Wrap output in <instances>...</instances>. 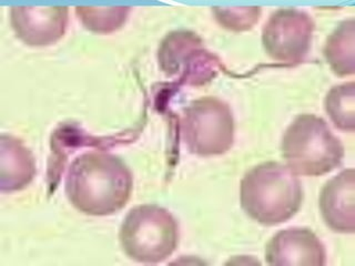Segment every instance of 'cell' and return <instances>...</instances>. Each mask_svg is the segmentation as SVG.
I'll return each mask as SVG.
<instances>
[{
    "label": "cell",
    "instance_id": "8",
    "mask_svg": "<svg viewBox=\"0 0 355 266\" xmlns=\"http://www.w3.org/2000/svg\"><path fill=\"white\" fill-rule=\"evenodd\" d=\"M68 16L67 7H12L10 24L22 42L31 47H47L64 37Z\"/></svg>",
    "mask_w": 355,
    "mask_h": 266
},
{
    "label": "cell",
    "instance_id": "12",
    "mask_svg": "<svg viewBox=\"0 0 355 266\" xmlns=\"http://www.w3.org/2000/svg\"><path fill=\"white\" fill-rule=\"evenodd\" d=\"M327 64L338 77H349L355 72V21L343 20L327 37L323 48Z\"/></svg>",
    "mask_w": 355,
    "mask_h": 266
},
{
    "label": "cell",
    "instance_id": "10",
    "mask_svg": "<svg viewBox=\"0 0 355 266\" xmlns=\"http://www.w3.org/2000/svg\"><path fill=\"white\" fill-rule=\"evenodd\" d=\"M202 40L192 31H172L162 40L158 49V61L160 69L166 76L177 75L184 66V72L196 66V62H202L214 58L205 53Z\"/></svg>",
    "mask_w": 355,
    "mask_h": 266
},
{
    "label": "cell",
    "instance_id": "4",
    "mask_svg": "<svg viewBox=\"0 0 355 266\" xmlns=\"http://www.w3.org/2000/svg\"><path fill=\"white\" fill-rule=\"evenodd\" d=\"M179 224L166 209L155 204L131 209L122 222L119 242L128 258L158 264L170 258L179 244Z\"/></svg>",
    "mask_w": 355,
    "mask_h": 266
},
{
    "label": "cell",
    "instance_id": "11",
    "mask_svg": "<svg viewBox=\"0 0 355 266\" xmlns=\"http://www.w3.org/2000/svg\"><path fill=\"white\" fill-rule=\"evenodd\" d=\"M0 188L1 192L19 191L33 181L36 162L31 150L14 136L0 138Z\"/></svg>",
    "mask_w": 355,
    "mask_h": 266
},
{
    "label": "cell",
    "instance_id": "5",
    "mask_svg": "<svg viewBox=\"0 0 355 266\" xmlns=\"http://www.w3.org/2000/svg\"><path fill=\"white\" fill-rule=\"evenodd\" d=\"M181 136L193 154L212 157L227 152L234 141L230 107L216 97L194 100L183 112Z\"/></svg>",
    "mask_w": 355,
    "mask_h": 266
},
{
    "label": "cell",
    "instance_id": "1",
    "mask_svg": "<svg viewBox=\"0 0 355 266\" xmlns=\"http://www.w3.org/2000/svg\"><path fill=\"white\" fill-rule=\"evenodd\" d=\"M133 175L116 155L92 151L78 155L67 172L64 191L73 208L92 216L112 215L125 208Z\"/></svg>",
    "mask_w": 355,
    "mask_h": 266
},
{
    "label": "cell",
    "instance_id": "14",
    "mask_svg": "<svg viewBox=\"0 0 355 266\" xmlns=\"http://www.w3.org/2000/svg\"><path fill=\"white\" fill-rule=\"evenodd\" d=\"M130 7H77L76 14L88 30L96 33H111L119 30L127 21Z\"/></svg>",
    "mask_w": 355,
    "mask_h": 266
},
{
    "label": "cell",
    "instance_id": "15",
    "mask_svg": "<svg viewBox=\"0 0 355 266\" xmlns=\"http://www.w3.org/2000/svg\"><path fill=\"white\" fill-rule=\"evenodd\" d=\"M216 21L227 30L247 31L252 29L260 19L262 9L260 7H229L212 8Z\"/></svg>",
    "mask_w": 355,
    "mask_h": 266
},
{
    "label": "cell",
    "instance_id": "7",
    "mask_svg": "<svg viewBox=\"0 0 355 266\" xmlns=\"http://www.w3.org/2000/svg\"><path fill=\"white\" fill-rule=\"evenodd\" d=\"M264 258L269 265L327 264V249L315 233L306 227H288L270 238Z\"/></svg>",
    "mask_w": 355,
    "mask_h": 266
},
{
    "label": "cell",
    "instance_id": "6",
    "mask_svg": "<svg viewBox=\"0 0 355 266\" xmlns=\"http://www.w3.org/2000/svg\"><path fill=\"white\" fill-rule=\"evenodd\" d=\"M315 30L312 17L297 8L275 11L262 29V46L272 60L293 66L304 60Z\"/></svg>",
    "mask_w": 355,
    "mask_h": 266
},
{
    "label": "cell",
    "instance_id": "13",
    "mask_svg": "<svg viewBox=\"0 0 355 266\" xmlns=\"http://www.w3.org/2000/svg\"><path fill=\"white\" fill-rule=\"evenodd\" d=\"M324 109L334 127L345 132H354V81L332 87L325 97Z\"/></svg>",
    "mask_w": 355,
    "mask_h": 266
},
{
    "label": "cell",
    "instance_id": "3",
    "mask_svg": "<svg viewBox=\"0 0 355 266\" xmlns=\"http://www.w3.org/2000/svg\"><path fill=\"white\" fill-rule=\"evenodd\" d=\"M281 154L295 175L321 177L341 166L345 151L323 118L304 114L286 127Z\"/></svg>",
    "mask_w": 355,
    "mask_h": 266
},
{
    "label": "cell",
    "instance_id": "2",
    "mask_svg": "<svg viewBox=\"0 0 355 266\" xmlns=\"http://www.w3.org/2000/svg\"><path fill=\"white\" fill-rule=\"evenodd\" d=\"M302 183L286 164L268 161L253 166L240 184L242 210L264 227L282 224L299 212Z\"/></svg>",
    "mask_w": 355,
    "mask_h": 266
},
{
    "label": "cell",
    "instance_id": "9",
    "mask_svg": "<svg viewBox=\"0 0 355 266\" xmlns=\"http://www.w3.org/2000/svg\"><path fill=\"white\" fill-rule=\"evenodd\" d=\"M325 224L336 233L355 232V171L343 170L325 183L319 199Z\"/></svg>",
    "mask_w": 355,
    "mask_h": 266
}]
</instances>
